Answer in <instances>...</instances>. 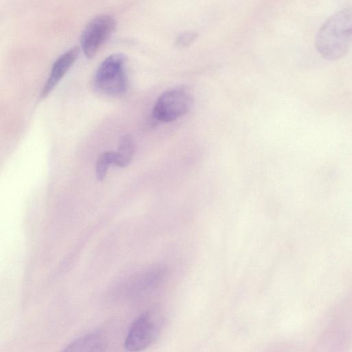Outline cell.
<instances>
[{
  "label": "cell",
  "mask_w": 352,
  "mask_h": 352,
  "mask_svg": "<svg viewBox=\"0 0 352 352\" xmlns=\"http://www.w3.org/2000/svg\"><path fill=\"white\" fill-rule=\"evenodd\" d=\"M116 155L114 151H106L101 153L96 161V176L98 181L103 180L106 177L110 165L116 166Z\"/></svg>",
  "instance_id": "30bf717a"
},
{
  "label": "cell",
  "mask_w": 352,
  "mask_h": 352,
  "mask_svg": "<svg viewBox=\"0 0 352 352\" xmlns=\"http://www.w3.org/2000/svg\"><path fill=\"white\" fill-rule=\"evenodd\" d=\"M164 317L157 309L146 311L131 324L124 340L128 352H140L151 346L160 333Z\"/></svg>",
  "instance_id": "3957f363"
},
{
  "label": "cell",
  "mask_w": 352,
  "mask_h": 352,
  "mask_svg": "<svg viewBox=\"0 0 352 352\" xmlns=\"http://www.w3.org/2000/svg\"><path fill=\"white\" fill-rule=\"evenodd\" d=\"M78 54L79 47L74 46L60 55L54 61L50 70V74L42 87L41 92V98H45L51 93L75 63Z\"/></svg>",
  "instance_id": "52a82bcc"
},
{
  "label": "cell",
  "mask_w": 352,
  "mask_h": 352,
  "mask_svg": "<svg viewBox=\"0 0 352 352\" xmlns=\"http://www.w3.org/2000/svg\"><path fill=\"white\" fill-rule=\"evenodd\" d=\"M135 142L130 135H124L120 139L118 151H116V166H127L131 162L135 153Z\"/></svg>",
  "instance_id": "9c48e42d"
},
{
  "label": "cell",
  "mask_w": 352,
  "mask_h": 352,
  "mask_svg": "<svg viewBox=\"0 0 352 352\" xmlns=\"http://www.w3.org/2000/svg\"><path fill=\"white\" fill-rule=\"evenodd\" d=\"M166 272V267L162 265H151L129 280L123 287L122 294L126 298L135 297L158 284Z\"/></svg>",
  "instance_id": "8992f818"
},
{
  "label": "cell",
  "mask_w": 352,
  "mask_h": 352,
  "mask_svg": "<svg viewBox=\"0 0 352 352\" xmlns=\"http://www.w3.org/2000/svg\"><path fill=\"white\" fill-rule=\"evenodd\" d=\"M192 103V95L188 87H173L157 98L153 108L152 116L159 122H172L185 115Z\"/></svg>",
  "instance_id": "277c9868"
},
{
  "label": "cell",
  "mask_w": 352,
  "mask_h": 352,
  "mask_svg": "<svg viewBox=\"0 0 352 352\" xmlns=\"http://www.w3.org/2000/svg\"><path fill=\"white\" fill-rule=\"evenodd\" d=\"M126 60L122 54H111L103 60L94 76V87L97 91L111 97L125 93L128 87Z\"/></svg>",
  "instance_id": "7a4b0ae2"
},
{
  "label": "cell",
  "mask_w": 352,
  "mask_h": 352,
  "mask_svg": "<svg viewBox=\"0 0 352 352\" xmlns=\"http://www.w3.org/2000/svg\"><path fill=\"white\" fill-rule=\"evenodd\" d=\"M197 37V33L195 31L188 30L180 33L175 41V45L177 47H185L190 45Z\"/></svg>",
  "instance_id": "8fae6325"
},
{
  "label": "cell",
  "mask_w": 352,
  "mask_h": 352,
  "mask_svg": "<svg viewBox=\"0 0 352 352\" xmlns=\"http://www.w3.org/2000/svg\"><path fill=\"white\" fill-rule=\"evenodd\" d=\"M116 21L109 14H100L86 24L80 35L81 48L87 58H92L116 28Z\"/></svg>",
  "instance_id": "5b68a950"
},
{
  "label": "cell",
  "mask_w": 352,
  "mask_h": 352,
  "mask_svg": "<svg viewBox=\"0 0 352 352\" xmlns=\"http://www.w3.org/2000/svg\"><path fill=\"white\" fill-rule=\"evenodd\" d=\"M352 44V3L331 14L322 24L316 36L318 52L330 60L338 59Z\"/></svg>",
  "instance_id": "6da1fadb"
},
{
  "label": "cell",
  "mask_w": 352,
  "mask_h": 352,
  "mask_svg": "<svg viewBox=\"0 0 352 352\" xmlns=\"http://www.w3.org/2000/svg\"><path fill=\"white\" fill-rule=\"evenodd\" d=\"M107 346L104 332L94 330L76 338L61 352H105Z\"/></svg>",
  "instance_id": "ba28073f"
}]
</instances>
